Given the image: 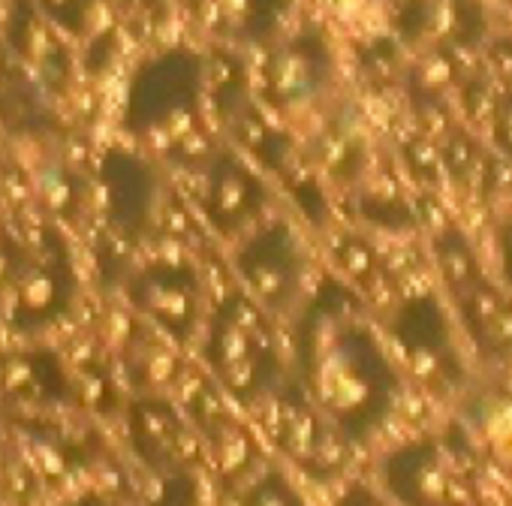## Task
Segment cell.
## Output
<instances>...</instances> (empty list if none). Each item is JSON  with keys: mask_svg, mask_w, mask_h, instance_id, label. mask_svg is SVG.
<instances>
[{"mask_svg": "<svg viewBox=\"0 0 512 506\" xmlns=\"http://www.w3.org/2000/svg\"><path fill=\"white\" fill-rule=\"evenodd\" d=\"M296 386L353 443L371 437L395 410L398 371L362 299L323 281L302 305L293 332Z\"/></svg>", "mask_w": 512, "mask_h": 506, "instance_id": "6da1fadb", "label": "cell"}, {"mask_svg": "<svg viewBox=\"0 0 512 506\" xmlns=\"http://www.w3.org/2000/svg\"><path fill=\"white\" fill-rule=\"evenodd\" d=\"M205 67L190 49H166L148 58L130 79L121 109L127 136L172 160L205 166L214 157L202 124Z\"/></svg>", "mask_w": 512, "mask_h": 506, "instance_id": "7a4b0ae2", "label": "cell"}, {"mask_svg": "<svg viewBox=\"0 0 512 506\" xmlns=\"http://www.w3.org/2000/svg\"><path fill=\"white\" fill-rule=\"evenodd\" d=\"M205 362L214 383L241 404L281 389V353L269 311L247 293H229L208 323Z\"/></svg>", "mask_w": 512, "mask_h": 506, "instance_id": "3957f363", "label": "cell"}, {"mask_svg": "<svg viewBox=\"0 0 512 506\" xmlns=\"http://www.w3.org/2000/svg\"><path fill=\"white\" fill-rule=\"evenodd\" d=\"M377 476L395 506H485L467 461L434 437L392 449Z\"/></svg>", "mask_w": 512, "mask_h": 506, "instance_id": "277c9868", "label": "cell"}, {"mask_svg": "<svg viewBox=\"0 0 512 506\" xmlns=\"http://www.w3.org/2000/svg\"><path fill=\"white\" fill-rule=\"evenodd\" d=\"M235 272L244 293L269 314H284L296 302L305 278V253L296 229L287 220H272L256 229L235 250Z\"/></svg>", "mask_w": 512, "mask_h": 506, "instance_id": "5b68a950", "label": "cell"}, {"mask_svg": "<svg viewBox=\"0 0 512 506\" xmlns=\"http://www.w3.org/2000/svg\"><path fill=\"white\" fill-rule=\"evenodd\" d=\"M335 55L317 28H302L266 58L263 94L278 112H299L317 103L332 85Z\"/></svg>", "mask_w": 512, "mask_h": 506, "instance_id": "8992f818", "label": "cell"}, {"mask_svg": "<svg viewBox=\"0 0 512 506\" xmlns=\"http://www.w3.org/2000/svg\"><path fill=\"white\" fill-rule=\"evenodd\" d=\"M275 440L308 476L332 479L347 461V437L302 395V389L278 395Z\"/></svg>", "mask_w": 512, "mask_h": 506, "instance_id": "52a82bcc", "label": "cell"}, {"mask_svg": "<svg viewBox=\"0 0 512 506\" xmlns=\"http://www.w3.org/2000/svg\"><path fill=\"white\" fill-rule=\"evenodd\" d=\"M392 338L416 368V374L434 386H452L461 374L449 320L431 293L407 299L392 317Z\"/></svg>", "mask_w": 512, "mask_h": 506, "instance_id": "ba28073f", "label": "cell"}, {"mask_svg": "<svg viewBox=\"0 0 512 506\" xmlns=\"http://www.w3.org/2000/svg\"><path fill=\"white\" fill-rule=\"evenodd\" d=\"M133 305L148 314L163 332L178 341H187L199 320V278L190 266L181 263H154L130 281Z\"/></svg>", "mask_w": 512, "mask_h": 506, "instance_id": "9c48e42d", "label": "cell"}, {"mask_svg": "<svg viewBox=\"0 0 512 506\" xmlns=\"http://www.w3.org/2000/svg\"><path fill=\"white\" fill-rule=\"evenodd\" d=\"M205 172V190H202V208L208 223L223 232L235 235L250 220L260 217L266 208V187L253 169H247L232 151H214V157L202 166Z\"/></svg>", "mask_w": 512, "mask_h": 506, "instance_id": "30bf717a", "label": "cell"}, {"mask_svg": "<svg viewBox=\"0 0 512 506\" xmlns=\"http://www.w3.org/2000/svg\"><path fill=\"white\" fill-rule=\"evenodd\" d=\"M467 338L488 359L512 356V299L494 287L485 272L449 290Z\"/></svg>", "mask_w": 512, "mask_h": 506, "instance_id": "8fae6325", "label": "cell"}, {"mask_svg": "<svg viewBox=\"0 0 512 506\" xmlns=\"http://www.w3.org/2000/svg\"><path fill=\"white\" fill-rule=\"evenodd\" d=\"M202 25L232 46H263L287 22L293 0H193Z\"/></svg>", "mask_w": 512, "mask_h": 506, "instance_id": "7c38bea8", "label": "cell"}, {"mask_svg": "<svg viewBox=\"0 0 512 506\" xmlns=\"http://www.w3.org/2000/svg\"><path fill=\"white\" fill-rule=\"evenodd\" d=\"M130 431L148 467L166 476H184L187 467V428L178 413L163 401H142L130 413Z\"/></svg>", "mask_w": 512, "mask_h": 506, "instance_id": "4fadbf2b", "label": "cell"}, {"mask_svg": "<svg viewBox=\"0 0 512 506\" xmlns=\"http://www.w3.org/2000/svg\"><path fill=\"white\" fill-rule=\"evenodd\" d=\"M103 178H106L112 217L124 229H139L151 214V202H154V178L148 166L130 154H109Z\"/></svg>", "mask_w": 512, "mask_h": 506, "instance_id": "5bb4252c", "label": "cell"}, {"mask_svg": "<svg viewBox=\"0 0 512 506\" xmlns=\"http://www.w3.org/2000/svg\"><path fill=\"white\" fill-rule=\"evenodd\" d=\"M238 503L241 506H305V500L293 488V482L281 470H275V467L256 473L253 479H247L244 488H241V500Z\"/></svg>", "mask_w": 512, "mask_h": 506, "instance_id": "9a60e30c", "label": "cell"}, {"mask_svg": "<svg viewBox=\"0 0 512 506\" xmlns=\"http://www.w3.org/2000/svg\"><path fill=\"white\" fill-rule=\"evenodd\" d=\"M37 7L55 31L85 37L97 13V0H37Z\"/></svg>", "mask_w": 512, "mask_h": 506, "instance_id": "2e32d148", "label": "cell"}, {"mask_svg": "<svg viewBox=\"0 0 512 506\" xmlns=\"http://www.w3.org/2000/svg\"><path fill=\"white\" fill-rule=\"evenodd\" d=\"M491 136H494V145L506 157H512V88L500 94L491 106Z\"/></svg>", "mask_w": 512, "mask_h": 506, "instance_id": "e0dca14e", "label": "cell"}, {"mask_svg": "<svg viewBox=\"0 0 512 506\" xmlns=\"http://www.w3.org/2000/svg\"><path fill=\"white\" fill-rule=\"evenodd\" d=\"M335 506H395L392 500H386L383 494H377L374 488L362 485V482H350L341 497L335 500Z\"/></svg>", "mask_w": 512, "mask_h": 506, "instance_id": "ac0fdd59", "label": "cell"}, {"mask_svg": "<svg viewBox=\"0 0 512 506\" xmlns=\"http://www.w3.org/2000/svg\"><path fill=\"white\" fill-rule=\"evenodd\" d=\"M497 247H500V269H503V281L512 287V223H506L497 235Z\"/></svg>", "mask_w": 512, "mask_h": 506, "instance_id": "d6986e66", "label": "cell"}]
</instances>
